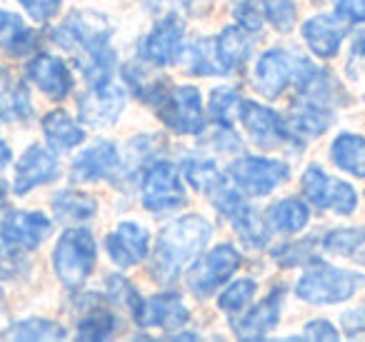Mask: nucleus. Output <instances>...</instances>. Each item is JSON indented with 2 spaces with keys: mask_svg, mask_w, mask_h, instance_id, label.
<instances>
[{
  "mask_svg": "<svg viewBox=\"0 0 365 342\" xmlns=\"http://www.w3.org/2000/svg\"><path fill=\"white\" fill-rule=\"evenodd\" d=\"M110 26L106 16L93 11H76L53 31V41L68 51L78 53L88 83L108 78L115 66V53L110 48Z\"/></svg>",
  "mask_w": 365,
  "mask_h": 342,
  "instance_id": "nucleus-1",
  "label": "nucleus"
},
{
  "mask_svg": "<svg viewBox=\"0 0 365 342\" xmlns=\"http://www.w3.org/2000/svg\"><path fill=\"white\" fill-rule=\"evenodd\" d=\"M210 222L203 215H182L178 220L168 222L158 235V245L153 252L150 275L160 285H170L180 277V272L200 255L208 245Z\"/></svg>",
  "mask_w": 365,
  "mask_h": 342,
  "instance_id": "nucleus-2",
  "label": "nucleus"
},
{
  "mask_svg": "<svg viewBox=\"0 0 365 342\" xmlns=\"http://www.w3.org/2000/svg\"><path fill=\"white\" fill-rule=\"evenodd\" d=\"M96 257L98 250L91 230H83V227L66 230L53 252V267H56L58 280L68 290H81L96 267Z\"/></svg>",
  "mask_w": 365,
  "mask_h": 342,
  "instance_id": "nucleus-3",
  "label": "nucleus"
},
{
  "mask_svg": "<svg viewBox=\"0 0 365 342\" xmlns=\"http://www.w3.org/2000/svg\"><path fill=\"white\" fill-rule=\"evenodd\" d=\"M365 285V275L353 270H340L333 265H318L308 270L298 280L300 300L313 302V305H335V302H345Z\"/></svg>",
  "mask_w": 365,
  "mask_h": 342,
  "instance_id": "nucleus-4",
  "label": "nucleus"
},
{
  "mask_svg": "<svg viewBox=\"0 0 365 342\" xmlns=\"http://www.w3.org/2000/svg\"><path fill=\"white\" fill-rule=\"evenodd\" d=\"M140 200L145 210L165 212L178 210L185 205V190H182L180 172L168 160H153L143 167V192Z\"/></svg>",
  "mask_w": 365,
  "mask_h": 342,
  "instance_id": "nucleus-5",
  "label": "nucleus"
},
{
  "mask_svg": "<svg viewBox=\"0 0 365 342\" xmlns=\"http://www.w3.org/2000/svg\"><path fill=\"white\" fill-rule=\"evenodd\" d=\"M300 187L303 195L313 202L318 210H333L338 215H350L358 207V192L350 182L335 180L323 167L310 165L300 177Z\"/></svg>",
  "mask_w": 365,
  "mask_h": 342,
  "instance_id": "nucleus-6",
  "label": "nucleus"
},
{
  "mask_svg": "<svg viewBox=\"0 0 365 342\" xmlns=\"http://www.w3.org/2000/svg\"><path fill=\"white\" fill-rule=\"evenodd\" d=\"M290 170L285 162L273 160V157H240L230 165V180L243 190V195L263 197L270 195L278 185L288 182Z\"/></svg>",
  "mask_w": 365,
  "mask_h": 342,
  "instance_id": "nucleus-7",
  "label": "nucleus"
},
{
  "mask_svg": "<svg viewBox=\"0 0 365 342\" xmlns=\"http://www.w3.org/2000/svg\"><path fill=\"white\" fill-rule=\"evenodd\" d=\"M210 200H213V205L218 207L220 215H225L230 222H233L235 232H238V237L245 242V245L248 247L268 245V227L263 225V220L258 217L255 207H250L248 200H245L238 190H233L228 182H225L223 187H218V190L210 195Z\"/></svg>",
  "mask_w": 365,
  "mask_h": 342,
  "instance_id": "nucleus-8",
  "label": "nucleus"
},
{
  "mask_svg": "<svg viewBox=\"0 0 365 342\" xmlns=\"http://www.w3.org/2000/svg\"><path fill=\"white\" fill-rule=\"evenodd\" d=\"M155 110L163 125L173 133L195 135V133L203 130V100H200L198 88L193 86L170 88Z\"/></svg>",
  "mask_w": 365,
  "mask_h": 342,
  "instance_id": "nucleus-9",
  "label": "nucleus"
},
{
  "mask_svg": "<svg viewBox=\"0 0 365 342\" xmlns=\"http://www.w3.org/2000/svg\"><path fill=\"white\" fill-rule=\"evenodd\" d=\"M125 108V90L110 76L93 81L91 88L78 98L81 120L91 128H108L120 118Z\"/></svg>",
  "mask_w": 365,
  "mask_h": 342,
  "instance_id": "nucleus-10",
  "label": "nucleus"
},
{
  "mask_svg": "<svg viewBox=\"0 0 365 342\" xmlns=\"http://www.w3.org/2000/svg\"><path fill=\"white\" fill-rule=\"evenodd\" d=\"M243 257L233 245H218L190 270L188 275V287L193 290V295L198 297H210L218 290L223 282H228L233 277V272L240 267Z\"/></svg>",
  "mask_w": 365,
  "mask_h": 342,
  "instance_id": "nucleus-11",
  "label": "nucleus"
},
{
  "mask_svg": "<svg viewBox=\"0 0 365 342\" xmlns=\"http://www.w3.org/2000/svg\"><path fill=\"white\" fill-rule=\"evenodd\" d=\"M51 235V220L36 210H16L0 222V245L8 250H36Z\"/></svg>",
  "mask_w": 365,
  "mask_h": 342,
  "instance_id": "nucleus-12",
  "label": "nucleus"
},
{
  "mask_svg": "<svg viewBox=\"0 0 365 342\" xmlns=\"http://www.w3.org/2000/svg\"><path fill=\"white\" fill-rule=\"evenodd\" d=\"M182 33L185 26L175 13H168L150 33L140 41V58L150 66L168 68L182 53Z\"/></svg>",
  "mask_w": 365,
  "mask_h": 342,
  "instance_id": "nucleus-13",
  "label": "nucleus"
},
{
  "mask_svg": "<svg viewBox=\"0 0 365 342\" xmlns=\"http://www.w3.org/2000/svg\"><path fill=\"white\" fill-rule=\"evenodd\" d=\"M238 118L243 123V128L248 130V135L253 138L258 145H280V142H298L293 140L285 118H280L275 110L260 105L255 100H240L238 103Z\"/></svg>",
  "mask_w": 365,
  "mask_h": 342,
  "instance_id": "nucleus-14",
  "label": "nucleus"
},
{
  "mask_svg": "<svg viewBox=\"0 0 365 342\" xmlns=\"http://www.w3.org/2000/svg\"><path fill=\"white\" fill-rule=\"evenodd\" d=\"M300 58L290 56L288 51H280V48H273V51L263 53L255 66L253 73V86L258 93H263L265 98H278L290 83L295 81V73H298Z\"/></svg>",
  "mask_w": 365,
  "mask_h": 342,
  "instance_id": "nucleus-15",
  "label": "nucleus"
},
{
  "mask_svg": "<svg viewBox=\"0 0 365 342\" xmlns=\"http://www.w3.org/2000/svg\"><path fill=\"white\" fill-rule=\"evenodd\" d=\"M285 290L283 287H273L263 302L248 310L243 317H233L230 327L235 330V337L240 340H263L270 330L280 322V312H283Z\"/></svg>",
  "mask_w": 365,
  "mask_h": 342,
  "instance_id": "nucleus-16",
  "label": "nucleus"
},
{
  "mask_svg": "<svg viewBox=\"0 0 365 342\" xmlns=\"http://www.w3.org/2000/svg\"><path fill=\"white\" fill-rule=\"evenodd\" d=\"M58 175H61V165H58L56 155L43 145H31L18 162L13 190H16V195H28L33 187L48 185Z\"/></svg>",
  "mask_w": 365,
  "mask_h": 342,
  "instance_id": "nucleus-17",
  "label": "nucleus"
},
{
  "mask_svg": "<svg viewBox=\"0 0 365 342\" xmlns=\"http://www.w3.org/2000/svg\"><path fill=\"white\" fill-rule=\"evenodd\" d=\"M150 245V232L138 222H120L110 235L106 237V250L118 267H133L143 262Z\"/></svg>",
  "mask_w": 365,
  "mask_h": 342,
  "instance_id": "nucleus-18",
  "label": "nucleus"
},
{
  "mask_svg": "<svg viewBox=\"0 0 365 342\" xmlns=\"http://www.w3.org/2000/svg\"><path fill=\"white\" fill-rule=\"evenodd\" d=\"M118 165H120V155H118L115 142L101 140L88 147V150H83L81 155L73 160L71 180L73 182L108 180V177H113V172L118 170Z\"/></svg>",
  "mask_w": 365,
  "mask_h": 342,
  "instance_id": "nucleus-19",
  "label": "nucleus"
},
{
  "mask_svg": "<svg viewBox=\"0 0 365 342\" xmlns=\"http://www.w3.org/2000/svg\"><path fill=\"white\" fill-rule=\"evenodd\" d=\"M26 73L48 98H53V100H63V98L71 95L73 76L61 58L51 56V53H41V56H36L28 63Z\"/></svg>",
  "mask_w": 365,
  "mask_h": 342,
  "instance_id": "nucleus-20",
  "label": "nucleus"
},
{
  "mask_svg": "<svg viewBox=\"0 0 365 342\" xmlns=\"http://www.w3.org/2000/svg\"><path fill=\"white\" fill-rule=\"evenodd\" d=\"M190 312L182 305V297L178 292H158V295L148 297L143 312L138 317L140 327H163V330H180L182 325H188Z\"/></svg>",
  "mask_w": 365,
  "mask_h": 342,
  "instance_id": "nucleus-21",
  "label": "nucleus"
},
{
  "mask_svg": "<svg viewBox=\"0 0 365 342\" xmlns=\"http://www.w3.org/2000/svg\"><path fill=\"white\" fill-rule=\"evenodd\" d=\"M295 86L298 93L303 95V100H313L320 105H330V103L345 100V95L340 93V86L335 83V78L323 68H315L313 63H308L305 58H300L298 73H295Z\"/></svg>",
  "mask_w": 365,
  "mask_h": 342,
  "instance_id": "nucleus-22",
  "label": "nucleus"
},
{
  "mask_svg": "<svg viewBox=\"0 0 365 342\" xmlns=\"http://www.w3.org/2000/svg\"><path fill=\"white\" fill-rule=\"evenodd\" d=\"M303 38L318 58H335L345 38V21L340 16H315L303 23Z\"/></svg>",
  "mask_w": 365,
  "mask_h": 342,
  "instance_id": "nucleus-23",
  "label": "nucleus"
},
{
  "mask_svg": "<svg viewBox=\"0 0 365 342\" xmlns=\"http://www.w3.org/2000/svg\"><path fill=\"white\" fill-rule=\"evenodd\" d=\"M285 125H288L293 140L300 145V142L323 135L333 125V110H328V105H320V103L303 100V105L290 108V115L285 118Z\"/></svg>",
  "mask_w": 365,
  "mask_h": 342,
  "instance_id": "nucleus-24",
  "label": "nucleus"
},
{
  "mask_svg": "<svg viewBox=\"0 0 365 342\" xmlns=\"http://www.w3.org/2000/svg\"><path fill=\"white\" fill-rule=\"evenodd\" d=\"M38 43H41V36L33 28H28L21 16L11 11H0V51H6L13 58H21L36 51Z\"/></svg>",
  "mask_w": 365,
  "mask_h": 342,
  "instance_id": "nucleus-25",
  "label": "nucleus"
},
{
  "mask_svg": "<svg viewBox=\"0 0 365 342\" xmlns=\"http://www.w3.org/2000/svg\"><path fill=\"white\" fill-rule=\"evenodd\" d=\"M43 133H46L48 145L56 152H66L78 147L86 140V130L68 115L66 110H51L43 118Z\"/></svg>",
  "mask_w": 365,
  "mask_h": 342,
  "instance_id": "nucleus-26",
  "label": "nucleus"
},
{
  "mask_svg": "<svg viewBox=\"0 0 365 342\" xmlns=\"http://www.w3.org/2000/svg\"><path fill=\"white\" fill-rule=\"evenodd\" d=\"M333 162L355 177H365V138L355 133H340L330 145Z\"/></svg>",
  "mask_w": 365,
  "mask_h": 342,
  "instance_id": "nucleus-27",
  "label": "nucleus"
},
{
  "mask_svg": "<svg viewBox=\"0 0 365 342\" xmlns=\"http://www.w3.org/2000/svg\"><path fill=\"white\" fill-rule=\"evenodd\" d=\"M182 175L190 185L195 187L198 192H205V195H213L218 187H223L225 182V175L218 170L210 157H203V155H188L182 160Z\"/></svg>",
  "mask_w": 365,
  "mask_h": 342,
  "instance_id": "nucleus-28",
  "label": "nucleus"
},
{
  "mask_svg": "<svg viewBox=\"0 0 365 342\" xmlns=\"http://www.w3.org/2000/svg\"><path fill=\"white\" fill-rule=\"evenodd\" d=\"M188 68L193 76H228L215 38H198L188 48Z\"/></svg>",
  "mask_w": 365,
  "mask_h": 342,
  "instance_id": "nucleus-29",
  "label": "nucleus"
},
{
  "mask_svg": "<svg viewBox=\"0 0 365 342\" xmlns=\"http://www.w3.org/2000/svg\"><path fill=\"white\" fill-rule=\"evenodd\" d=\"M98 210V202L88 192L63 190L53 197V212L61 222H83L91 220Z\"/></svg>",
  "mask_w": 365,
  "mask_h": 342,
  "instance_id": "nucleus-30",
  "label": "nucleus"
},
{
  "mask_svg": "<svg viewBox=\"0 0 365 342\" xmlns=\"http://www.w3.org/2000/svg\"><path fill=\"white\" fill-rule=\"evenodd\" d=\"M33 118V103L23 81H13L0 95V125L28 123Z\"/></svg>",
  "mask_w": 365,
  "mask_h": 342,
  "instance_id": "nucleus-31",
  "label": "nucleus"
},
{
  "mask_svg": "<svg viewBox=\"0 0 365 342\" xmlns=\"http://www.w3.org/2000/svg\"><path fill=\"white\" fill-rule=\"evenodd\" d=\"M123 81H125V86L135 93L138 100H143L145 105H153V108L160 105V100L165 98V93L170 90L163 78L148 76L145 71H140V68H135V66L123 68Z\"/></svg>",
  "mask_w": 365,
  "mask_h": 342,
  "instance_id": "nucleus-32",
  "label": "nucleus"
},
{
  "mask_svg": "<svg viewBox=\"0 0 365 342\" xmlns=\"http://www.w3.org/2000/svg\"><path fill=\"white\" fill-rule=\"evenodd\" d=\"M6 340H66V327L58 325L53 320H43V317H28V320H18L3 330Z\"/></svg>",
  "mask_w": 365,
  "mask_h": 342,
  "instance_id": "nucleus-33",
  "label": "nucleus"
},
{
  "mask_svg": "<svg viewBox=\"0 0 365 342\" xmlns=\"http://www.w3.org/2000/svg\"><path fill=\"white\" fill-rule=\"evenodd\" d=\"M268 220H270V225L280 232H298L308 225L310 210L298 197H285V200L275 202V205L270 207Z\"/></svg>",
  "mask_w": 365,
  "mask_h": 342,
  "instance_id": "nucleus-34",
  "label": "nucleus"
},
{
  "mask_svg": "<svg viewBox=\"0 0 365 342\" xmlns=\"http://www.w3.org/2000/svg\"><path fill=\"white\" fill-rule=\"evenodd\" d=\"M215 41H218L220 58H223L228 73L245 66V61L250 58V41L245 38V33L240 31V28H225Z\"/></svg>",
  "mask_w": 365,
  "mask_h": 342,
  "instance_id": "nucleus-35",
  "label": "nucleus"
},
{
  "mask_svg": "<svg viewBox=\"0 0 365 342\" xmlns=\"http://www.w3.org/2000/svg\"><path fill=\"white\" fill-rule=\"evenodd\" d=\"M118 330V317L110 310L93 307L78 320V337L81 340H108Z\"/></svg>",
  "mask_w": 365,
  "mask_h": 342,
  "instance_id": "nucleus-36",
  "label": "nucleus"
},
{
  "mask_svg": "<svg viewBox=\"0 0 365 342\" xmlns=\"http://www.w3.org/2000/svg\"><path fill=\"white\" fill-rule=\"evenodd\" d=\"M320 242L325 250L335 255H353L365 245V227H335Z\"/></svg>",
  "mask_w": 365,
  "mask_h": 342,
  "instance_id": "nucleus-37",
  "label": "nucleus"
},
{
  "mask_svg": "<svg viewBox=\"0 0 365 342\" xmlns=\"http://www.w3.org/2000/svg\"><path fill=\"white\" fill-rule=\"evenodd\" d=\"M240 95L235 93V88H215L210 93L208 100V110L210 118L218 128H230V120H233V110H238Z\"/></svg>",
  "mask_w": 365,
  "mask_h": 342,
  "instance_id": "nucleus-38",
  "label": "nucleus"
},
{
  "mask_svg": "<svg viewBox=\"0 0 365 342\" xmlns=\"http://www.w3.org/2000/svg\"><path fill=\"white\" fill-rule=\"evenodd\" d=\"M255 290H258V285H255V280H250V277L235 280L233 285H228L223 292H220V297H218L220 310L230 312V315L245 310V307H248V302L253 300Z\"/></svg>",
  "mask_w": 365,
  "mask_h": 342,
  "instance_id": "nucleus-39",
  "label": "nucleus"
},
{
  "mask_svg": "<svg viewBox=\"0 0 365 342\" xmlns=\"http://www.w3.org/2000/svg\"><path fill=\"white\" fill-rule=\"evenodd\" d=\"M106 287H108V295H110L113 300L123 302V305L133 312V320H138V317H140L145 300H143L140 292L135 290V285H130V282H128L123 275H110L106 280Z\"/></svg>",
  "mask_w": 365,
  "mask_h": 342,
  "instance_id": "nucleus-40",
  "label": "nucleus"
},
{
  "mask_svg": "<svg viewBox=\"0 0 365 342\" xmlns=\"http://www.w3.org/2000/svg\"><path fill=\"white\" fill-rule=\"evenodd\" d=\"M265 21L280 33H288L295 23V3L293 0H263Z\"/></svg>",
  "mask_w": 365,
  "mask_h": 342,
  "instance_id": "nucleus-41",
  "label": "nucleus"
},
{
  "mask_svg": "<svg viewBox=\"0 0 365 342\" xmlns=\"http://www.w3.org/2000/svg\"><path fill=\"white\" fill-rule=\"evenodd\" d=\"M313 240H305V242H290V245H280L278 250H273V257L278 265L283 267H293V265H303V262L313 260Z\"/></svg>",
  "mask_w": 365,
  "mask_h": 342,
  "instance_id": "nucleus-42",
  "label": "nucleus"
},
{
  "mask_svg": "<svg viewBox=\"0 0 365 342\" xmlns=\"http://www.w3.org/2000/svg\"><path fill=\"white\" fill-rule=\"evenodd\" d=\"M160 138L155 135H140L128 145V155H130V170H140L150 162V155L160 150Z\"/></svg>",
  "mask_w": 365,
  "mask_h": 342,
  "instance_id": "nucleus-43",
  "label": "nucleus"
},
{
  "mask_svg": "<svg viewBox=\"0 0 365 342\" xmlns=\"http://www.w3.org/2000/svg\"><path fill=\"white\" fill-rule=\"evenodd\" d=\"M235 21L243 26V31L250 33L263 31V21H265L263 0H243V3H238L235 6Z\"/></svg>",
  "mask_w": 365,
  "mask_h": 342,
  "instance_id": "nucleus-44",
  "label": "nucleus"
},
{
  "mask_svg": "<svg viewBox=\"0 0 365 342\" xmlns=\"http://www.w3.org/2000/svg\"><path fill=\"white\" fill-rule=\"evenodd\" d=\"M28 11V16L38 23H48L61 13V0H18Z\"/></svg>",
  "mask_w": 365,
  "mask_h": 342,
  "instance_id": "nucleus-45",
  "label": "nucleus"
},
{
  "mask_svg": "<svg viewBox=\"0 0 365 342\" xmlns=\"http://www.w3.org/2000/svg\"><path fill=\"white\" fill-rule=\"evenodd\" d=\"M338 330L333 327V322L328 320H313L305 325V330L300 335H295L293 340H338Z\"/></svg>",
  "mask_w": 365,
  "mask_h": 342,
  "instance_id": "nucleus-46",
  "label": "nucleus"
},
{
  "mask_svg": "<svg viewBox=\"0 0 365 342\" xmlns=\"http://www.w3.org/2000/svg\"><path fill=\"white\" fill-rule=\"evenodd\" d=\"M338 16L345 23H365V0H338Z\"/></svg>",
  "mask_w": 365,
  "mask_h": 342,
  "instance_id": "nucleus-47",
  "label": "nucleus"
},
{
  "mask_svg": "<svg viewBox=\"0 0 365 342\" xmlns=\"http://www.w3.org/2000/svg\"><path fill=\"white\" fill-rule=\"evenodd\" d=\"M340 325H343L345 335H350V337L360 335V332L365 330V307H355V310H348L343 315V320H340Z\"/></svg>",
  "mask_w": 365,
  "mask_h": 342,
  "instance_id": "nucleus-48",
  "label": "nucleus"
},
{
  "mask_svg": "<svg viewBox=\"0 0 365 342\" xmlns=\"http://www.w3.org/2000/svg\"><path fill=\"white\" fill-rule=\"evenodd\" d=\"M353 56L355 58H365V31L358 33V38L353 41Z\"/></svg>",
  "mask_w": 365,
  "mask_h": 342,
  "instance_id": "nucleus-49",
  "label": "nucleus"
},
{
  "mask_svg": "<svg viewBox=\"0 0 365 342\" xmlns=\"http://www.w3.org/2000/svg\"><path fill=\"white\" fill-rule=\"evenodd\" d=\"M11 160H13L11 147H8V142H6V140H0V170H3V167H6Z\"/></svg>",
  "mask_w": 365,
  "mask_h": 342,
  "instance_id": "nucleus-50",
  "label": "nucleus"
},
{
  "mask_svg": "<svg viewBox=\"0 0 365 342\" xmlns=\"http://www.w3.org/2000/svg\"><path fill=\"white\" fill-rule=\"evenodd\" d=\"M6 197H8V185L6 180H0V207L6 205Z\"/></svg>",
  "mask_w": 365,
  "mask_h": 342,
  "instance_id": "nucleus-51",
  "label": "nucleus"
},
{
  "mask_svg": "<svg viewBox=\"0 0 365 342\" xmlns=\"http://www.w3.org/2000/svg\"><path fill=\"white\" fill-rule=\"evenodd\" d=\"M0 307H3V290H0Z\"/></svg>",
  "mask_w": 365,
  "mask_h": 342,
  "instance_id": "nucleus-52",
  "label": "nucleus"
},
{
  "mask_svg": "<svg viewBox=\"0 0 365 342\" xmlns=\"http://www.w3.org/2000/svg\"><path fill=\"white\" fill-rule=\"evenodd\" d=\"M0 275H3V270H0Z\"/></svg>",
  "mask_w": 365,
  "mask_h": 342,
  "instance_id": "nucleus-53",
  "label": "nucleus"
}]
</instances>
